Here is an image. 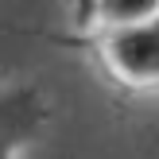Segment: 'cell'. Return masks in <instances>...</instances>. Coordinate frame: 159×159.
Masks as SVG:
<instances>
[{
	"mask_svg": "<svg viewBox=\"0 0 159 159\" xmlns=\"http://www.w3.org/2000/svg\"><path fill=\"white\" fill-rule=\"evenodd\" d=\"M89 51L124 89H159V16L120 27H93Z\"/></svg>",
	"mask_w": 159,
	"mask_h": 159,
	"instance_id": "obj_1",
	"label": "cell"
},
{
	"mask_svg": "<svg viewBox=\"0 0 159 159\" xmlns=\"http://www.w3.org/2000/svg\"><path fill=\"white\" fill-rule=\"evenodd\" d=\"M51 124V101L27 82H0V159H20Z\"/></svg>",
	"mask_w": 159,
	"mask_h": 159,
	"instance_id": "obj_2",
	"label": "cell"
},
{
	"mask_svg": "<svg viewBox=\"0 0 159 159\" xmlns=\"http://www.w3.org/2000/svg\"><path fill=\"white\" fill-rule=\"evenodd\" d=\"M159 16V0H85V12L74 27H120V23H140Z\"/></svg>",
	"mask_w": 159,
	"mask_h": 159,
	"instance_id": "obj_3",
	"label": "cell"
}]
</instances>
